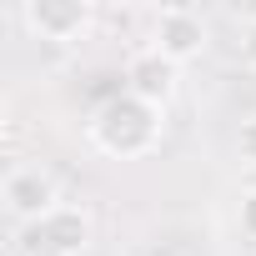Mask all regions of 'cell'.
I'll return each instance as SVG.
<instances>
[{"label": "cell", "instance_id": "cell-8", "mask_svg": "<svg viewBox=\"0 0 256 256\" xmlns=\"http://www.w3.org/2000/svg\"><path fill=\"white\" fill-rule=\"evenodd\" d=\"M236 56H241L246 70H256V16L241 20V30H236Z\"/></svg>", "mask_w": 256, "mask_h": 256}, {"label": "cell", "instance_id": "cell-4", "mask_svg": "<svg viewBox=\"0 0 256 256\" xmlns=\"http://www.w3.org/2000/svg\"><path fill=\"white\" fill-rule=\"evenodd\" d=\"M20 26H26L36 40L76 46V40L90 36L96 6H90V0H26V6H20Z\"/></svg>", "mask_w": 256, "mask_h": 256}, {"label": "cell", "instance_id": "cell-1", "mask_svg": "<svg viewBox=\"0 0 256 256\" xmlns=\"http://www.w3.org/2000/svg\"><path fill=\"white\" fill-rule=\"evenodd\" d=\"M90 146L100 151V156H110V161H141V156H151L156 146H161V136H166V110H156V106H146V100H136L131 90H116L110 100H100L96 110H90Z\"/></svg>", "mask_w": 256, "mask_h": 256}, {"label": "cell", "instance_id": "cell-3", "mask_svg": "<svg viewBox=\"0 0 256 256\" xmlns=\"http://www.w3.org/2000/svg\"><path fill=\"white\" fill-rule=\"evenodd\" d=\"M90 241H96V221H90V211L76 206V201H60L46 221L26 226V246H30L36 256H86Z\"/></svg>", "mask_w": 256, "mask_h": 256}, {"label": "cell", "instance_id": "cell-5", "mask_svg": "<svg viewBox=\"0 0 256 256\" xmlns=\"http://www.w3.org/2000/svg\"><path fill=\"white\" fill-rule=\"evenodd\" d=\"M206 40H211L206 16L191 10V6H166V10H156V20H151V50H161V56L176 60V66L201 60V56H206Z\"/></svg>", "mask_w": 256, "mask_h": 256}, {"label": "cell", "instance_id": "cell-6", "mask_svg": "<svg viewBox=\"0 0 256 256\" xmlns=\"http://www.w3.org/2000/svg\"><path fill=\"white\" fill-rule=\"evenodd\" d=\"M120 90H131L136 100L166 110V106L176 100V90H181V66L146 46V50H136L131 60H126V86H120Z\"/></svg>", "mask_w": 256, "mask_h": 256}, {"label": "cell", "instance_id": "cell-7", "mask_svg": "<svg viewBox=\"0 0 256 256\" xmlns=\"http://www.w3.org/2000/svg\"><path fill=\"white\" fill-rule=\"evenodd\" d=\"M236 156H241L246 171H256V116L241 120V131H236Z\"/></svg>", "mask_w": 256, "mask_h": 256}, {"label": "cell", "instance_id": "cell-9", "mask_svg": "<svg viewBox=\"0 0 256 256\" xmlns=\"http://www.w3.org/2000/svg\"><path fill=\"white\" fill-rule=\"evenodd\" d=\"M236 216H241V231H246V236L256 241V186H251V191L241 196V211H236Z\"/></svg>", "mask_w": 256, "mask_h": 256}, {"label": "cell", "instance_id": "cell-2", "mask_svg": "<svg viewBox=\"0 0 256 256\" xmlns=\"http://www.w3.org/2000/svg\"><path fill=\"white\" fill-rule=\"evenodd\" d=\"M0 206H6V216L26 231V226L46 221V216L60 206V186H56V176H50L46 166L20 161V166L6 171V181H0Z\"/></svg>", "mask_w": 256, "mask_h": 256}]
</instances>
